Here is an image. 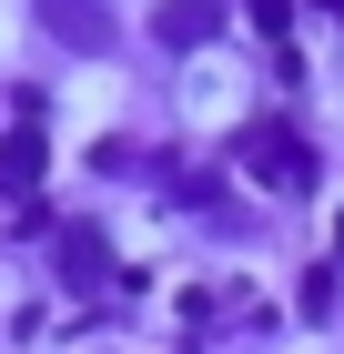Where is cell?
<instances>
[{"instance_id": "cell-1", "label": "cell", "mask_w": 344, "mask_h": 354, "mask_svg": "<svg viewBox=\"0 0 344 354\" xmlns=\"http://www.w3.org/2000/svg\"><path fill=\"white\" fill-rule=\"evenodd\" d=\"M233 162L253 172V183H273V192H314V142L284 132V122H253V132L233 142Z\"/></svg>"}, {"instance_id": "cell-2", "label": "cell", "mask_w": 344, "mask_h": 354, "mask_svg": "<svg viewBox=\"0 0 344 354\" xmlns=\"http://www.w3.org/2000/svg\"><path fill=\"white\" fill-rule=\"evenodd\" d=\"M30 183H41V132H30V122H10V132H0V192H10V203H30Z\"/></svg>"}, {"instance_id": "cell-3", "label": "cell", "mask_w": 344, "mask_h": 354, "mask_svg": "<svg viewBox=\"0 0 344 354\" xmlns=\"http://www.w3.org/2000/svg\"><path fill=\"white\" fill-rule=\"evenodd\" d=\"M102 273H111V243L91 233V223H71V233H61V283H81V294H91Z\"/></svg>"}, {"instance_id": "cell-4", "label": "cell", "mask_w": 344, "mask_h": 354, "mask_svg": "<svg viewBox=\"0 0 344 354\" xmlns=\"http://www.w3.org/2000/svg\"><path fill=\"white\" fill-rule=\"evenodd\" d=\"M212 30H223L212 0H172V10H162V41H172V51H192V41H212Z\"/></svg>"}, {"instance_id": "cell-5", "label": "cell", "mask_w": 344, "mask_h": 354, "mask_svg": "<svg viewBox=\"0 0 344 354\" xmlns=\"http://www.w3.org/2000/svg\"><path fill=\"white\" fill-rule=\"evenodd\" d=\"M51 30H61V41H102V0H51Z\"/></svg>"}, {"instance_id": "cell-6", "label": "cell", "mask_w": 344, "mask_h": 354, "mask_svg": "<svg viewBox=\"0 0 344 354\" xmlns=\"http://www.w3.org/2000/svg\"><path fill=\"white\" fill-rule=\"evenodd\" d=\"M334 294H344V273H334V263H314V273H304V314H314V324L334 314Z\"/></svg>"}, {"instance_id": "cell-7", "label": "cell", "mask_w": 344, "mask_h": 354, "mask_svg": "<svg viewBox=\"0 0 344 354\" xmlns=\"http://www.w3.org/2000/svg\"><path fill=\"white\" fill-rule=\"evenodd\" d=\"M253 30H264V41H284V30H293V0H253Z\"/></svg>"}, {"instance_id": "cell-8", "label": "cell", "mask_w": 344, "mask_h": 354, "mask_svg": "<svg viewBox=\"0 0 344 354\" xmlns=\"http://www.w3.org/2000/svg\"><path fill=\"white\" fill-rule=\"evenodd\" d=\"M334 243H344V223H334Z\"/></svg>"}, {"instance_id": "cell-9", "label": "cell", "mask_w": 344, "mask_h": 354, "mask_svg": "<svg viewBox=\"0 0 344 354\" xmlns=\"http://www.w3.org/2000/svg\"><path fill=\"white\" fill-rule=\"evenodd\" d=\"M334 10H344V0H334Z\"/></svg>"}]
</instances>
